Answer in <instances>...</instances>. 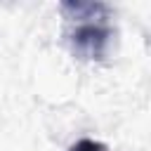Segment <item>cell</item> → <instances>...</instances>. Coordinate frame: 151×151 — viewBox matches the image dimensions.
I'll list each match as a JSON object with an SVG mask.
<instances>
[{"instance_id": "obj_1", "label": "cell", "mask_w": 151, "mask_h": 151, "mask_svg": "<svg viewBox=\"0 0 151 151\" xmlns=\"http://www.w3.org/2000/svg\"><path fill=\"white\" fill-rule=\"evenodd\" d=\"M106 42H109V28L99 21L80 24L73 31V47L85 57H101Z\"/></svg>"}, {"instance_id": "obj_2", "label": "cell", "mask_w": 151, "mask_h": 151, "mask_svg": "<svg viewBox=\"0 0 151 151\" xmlns=\"http://www.w3.org/2000/svg\"><path fill=\"white\" fill-rule=\"evenodd\" d=\"M68 151H106V146H104V144H99V142H94V139L83 137V139H78Z\"/></svg>"}]
</instances>
